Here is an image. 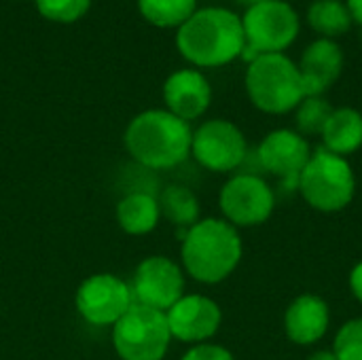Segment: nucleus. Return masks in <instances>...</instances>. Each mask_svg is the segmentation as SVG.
<instances>
[{
    "mask_svg": "<svg viewBox=\"0 0 362 360\" xmlns=\"http://www.w3.org/2000/svg\"><path fill=\"white\" fill-rule=\"evenodd\" d=\"M176 47L197 70L227 66L242 57L246 47L242 15L225 6L197 8L176 30Z\"/></svg>",
    "mask_w": 362,
    "mask_h": 360,
    "instance_id": "f257e3e1",
    "label": "nucleus"
},
{
    "mask_svg": "<svg viewBox=\"0 0 362 360\" xmlns=\"http://www.w3.org/2000/svg\"><path fill=\"white\" fill-rule=\"evenodd\" d=\"M244 244L240 231L225 219H202L182 238V267L202 284L227 280L240 265Z\"/></svg>",
    "mask_w": 362,
    "mask_h": 360,
    "instance_id": "f03ea898",
    "label": "nucleus"
},
{
    "mask_svg": "<svg viewBox=\"0 0 362 360\" xmlns=\"http://www.w3.org/2000/svg\"><path fill=\"white\" fill-rule=\"evenodd\" d=\"M193 129L170 110H144L125 129L129 155L151 170L176 168L191 155Z\"/></svg>",
    "mask_w": 362,
    "mask_h": 360,
    "instance_id": "7ed1b4c3",
    "label": "nucleus"
},
{
    "mask_svg": "<svg viewBox=\"0 0 362 360\" xmlns=\"http://www.w3.org/2000/svg\"><path fill=\"white\" fill-rule=\"evenodd\" d=\"M252 106L265 115H288L305 98L297 62L286 53H265L255 57L244 76Z\"/></svg>",
    "mask_w": 362,
    "mask_h": 360,
    "instance_id": "20e7f679",
    "label": "nucleus"
},
{
    "mask_svg": "<svg viewBox=\"0 0 362 360\" xmlns=\"http://www.w3.org/2000/svg\"><path fill=\"white\" fill-rule=\"evenodd\" d=\"M297 189L305 204L318 212L335 214L346 210L356 195V176L348 157L316 149L303 168Z\"/></svg>",
    "mask_w": 362,
    "mask_h": 360,
    "instance_id": "39448f33",
    "label": "nucleus"
},
{
    "mask_svg": "<svg viewBox=\"0 0 362 360\" xmlns=\"http://www.w3.org/2000/svg\"><path fill=\"white\" fill-rule=\"evenodd\" d=\"M242 28L246 38L242 59L250 64L265 53H286L301 34V19L286 0H263L246 6Z\"/></svg>",
    "mask_w": 362,
    "mask_h": 360,
    "instance_id": "423d86ee",
    "label": "nucleus"
},
{
    "mask_svg": "<svg viewBox=\"0 0 362 360\" xmlns=\"http://www.w3.org/2000/svg\"><path fill=\"white\" fill-rule=\"evenodd\" d=\"M172 342L165 312L134 303L112 325V346L121 360H163Z\"/></svg>",
    "mask_w": 362,
    "mask_h": 360,
    "instance_id": "0eeeda50",
    "label": "nucleus"
},
{
    "mask_svg": "<svg viewBox=\"0 0 362 360\" xmlns=\"http://www.w3.org/2000/svg\"><path fill=\"white\" fill-rule=\"evenodd\" d=\"M218 206L223 219L235 229H250L272 219L276 193L269 182L257 174H235L223 185Z\"/></svg>",
    "mask_w": 362,
    "mask_h": 360,
    "instance_id": "6e6552de",
    "label": "nucleus"
},
{
    "mask_svg": "<svg viewBox=\"0 0 362 360\" xmlns=\"http://www.w3.org/2000/svg\"><path fill=\"white\" fill-rule=\"evenodd\" d=\"M248 153L244 132L227 119L204 121L191 140V155L195 161L210 172H233L238 170Z\"/></svg>",
    "mask_w": 362,
    "mask_h": 360,
    "instance_id": "1a4fd4ad",
    "label": "nucleus"
},
{
    "mask_svg": "<svg viewBox=\"0 0 362 360\" xmlns=\"http://www.w3.org/2000/svg\"><path fill=\"white\" fill-rule=\"evenodd\" d=\"M134 306L132 289L112 274H95L76 291L78 314L95 327H112Z\"/></svg>",
    "mask_w": 362,
    "mask_h": 360,
    "instance_id": "9d476101",
    "label": "nucleus"
},
{
    "mask_svg": "<svg viewBox=\"0 0 362 360\" xmlns=\"http://www.w3.org/2000/svg\"><path fill=\"white\" fill-rule=\"evenodd\" d=\"M132 295L138 306L168 312L185 295V274L168 257H148L134 274Z\"/></svg>",
    "mask_w": 362,
    "mask_h": 360,
    "instance_id": "9b49d317",
    "label": "nucleus"
},
{
    "mask_svg": "<svg viewBox=\"0 0 362 360\" xmlns=\"http://www.w3.org/2000/svg\"><path fill=\"white\" fill-rule=\"evenodd\" d=\"M312 144L297 129H274L269 132L259 149L257 159L265 172L280 178L288 187H297V180L312 157Z\"/></svg>",
    "mask_w": 362,
    "mask_h": 360,
    "instance_id": "f8f14e48",
    "label": "nucleus"
},
{
    "mask_svg": "<svg viewBox=\"0 0 362 360\" xmlns=\"http://www.w3.org/2000/svg\"><path fill=\"white\" fill-rule=\"evenodd\" d=\"M168 327L172 339L182 344H208L223 323V312L218 303L206 295H182L168 312Z\"/></svg>",
    "mask_w": 362,
    "mask_h": 360,
    "instance_id": "ddd939ff",
    "label": "nucleus"
},
{
    "mask_svg": "<svg viewBox=\"0 0 362 360\" xmlns=\"http://www.w3.org/2000/svg\"><path fill=\"white\" fill-rule=\"evenodd\" d=\"M165 110L182 121L199 119L212 104V85L197 68H182L172 72L163 83Z\"/></svg>",
    "mask_w": 362,
    "mask_h": 360,
    "instance_id": "4468645a",
    "label": "nucleus"
},
{
    "mask_svg": "<svg viewBox=\"0 0 362 360\" xmlns=\"http://www.w3.org/2000/svg\"><path fill=\"white\" fill-rule=\"evenodd\" d=\"M346 64L344 49L333 38L312 40L299 59V74L303 81L305 95H325L341 76Z\"/></svg>",
    "mask_w": 362,
    "mask_h": 360,
    "instance_id": "2eb2a0df",
    "label": "nucleus"
},
{
    "mask_svg": "<svg viewBox=\"0 0 362 360\" xmlns=\"http://www.w3.org/2000/svg\"><path fill=\"white\" fill-rule=\"evenodd\" d=\"M331 327V308L329 303L314 295L303 293L295 297L284 312V333L297 346L318 344Z\"/></svg>",
    "mask_w": 362,
    "mask_h": 360,
    "instance_id": "dca6fc26",
    "label": "nucleus"
},
{
    "mask_svg": "<svg viewBox=\"0 0 362 360\" xmlns=\"http://www.w3.org/2000/svg\"><path fill=\"white\" fill-rule=\"evenodd\" d=\"M322 149L348 157L362 146V112L352 106L333 108L322 134Z\"/></svg>",
    "mask_w": 362,
    "mask_h": 360,
    "instance_id": "f3484780",
    "label": "nucleus"
},
{
    "mask_svg": "<svg viewBox=\"0 0 362 360\" xmlns=\"http://www.w3.org/2000/svg\"><path fill=\"white\" fill-rule=\"evenodd\" d=\"M161 219L159 202L151 193H129L117 206V223L129 236L151 233Z\"/></svg>",
    "mask_w": 362,
    "mask_h": 360,
    "instance_id": "a211bd4d",
    "label": "nucleus"
},
{
    "mask_svg": "<svg viewBox=\"0 0 362 360\" xmlns=\"http://www.w3.org/2000/svg\"><path fill=\"white\" fill-rule=\"evenodd\" d=\"M308 25L320 38H337L352 28V15L341 0H314L305 11Z\"/></svg>",
    "mask_w": 362,
    "mask_h": 360,
    "instance_id": "6ab92c4d",
    "label": "nucleus"
},
{
    "mask_svg": "<svg viewBox=\"0 0 362 360\" xmlns=\"http://www.w3.org/2000/svg\"><path fill=\"white\" fill-rule=\"evenodd\" d=\"M157 202H159L161 216H165L176 227L191 229L199 221V202L189 187L170 185L163 189Z\"/></svg>",
    "mask_w": 362,
    "mask_h": 360,
    "instance_id": "aec40b11",
    "label": "nucleus"
},
{
    "mask_svg": "<svg viewBox=\"0 0 362 360\" xmlns=\"http://www.w3.org/2000/svg\"><path fill=\"white\" fill-rule=\"evenodd\" d=\"M138 11L157 28L178 30L197 11V0H138Z\"/></svg>",
    "mask_w": 362,
    "mask_h": 360,
    "instance_id": "412c9836",
    "label": "nucleus"
},
{
    "mask_svg": "<svg viewBox=\"0 0 362 360\" xmlns=\"http://www.w3.org/2000/svg\"><path fill=\"white\" fill-rule=\"evenodd\" d=\"M333 112L331 102L325 95H305L295 108V125L301 136H320Z\"/></svg>",
    "mask_w": 362,
    "mask_h": 360,
    "instance_id": "4be33fe9",
    "label": "nucleus"
},
{
    "mask_svg": "<svg viewBox=\"0 0 362 360\" xmlns=\"http://www.w3.org/2000/svg\"><path fill=\"white\" fill-rule=\"evenodd\" d=\"M91 0H36L38 13L55 23H72L87 15Z\"/></svg>",
    "mask_w": 362,
    "mask_h": 360,
    "instance_id": "5701e85b",
    "label": "nucleus"
},
{
    "mask_svg": "<svg viewBox=\"0 0 362 360\" xmlns=\"http://www.w3.org/2000/svg\"><path fill=\"white\" fill-rule=\"evenodd\" d=\"M333 354L337 360H362V316L339 327L333 339Z\"/></svg>",
    "mask_w": 362,
    "mask_h": 360,
    "instance_id": "b1692460",
    "label": "nucleus"
},
{
    "mask_svg": "<svg viewBox=\"0 0 362 360\" xmlns=\"http://www.w3.org/2000/svg\"><path fill=\"white\" fill-rule=\"evenodd\" d=\"M180 360H235V356L216 344H197L191 346V350H187V354Z\"/></svg>",
    "mask_w": 362,
    "mask_h": 360,
    "instance_id": "393cba45",
    "label": "nucleus"
},
{
    "mask_svg": "<svg viewBox=\"0 0 362 360\" xmlns=\"http://www.w3.org/2000/svg\"><path fill=\"white\" fill-rule=\"evenodd\" d=\"M348 282H350V291H352L354 299H356L358 303H362V261L352 267L350 280H348Z\"/></svg>",
    "mask_w": 362,
    "mask_h": 360,
    "instance_id": "a878e982",
    "label": "nucleus"
},
{
    "mask_svg": "<svg viewBox=\"0 0 362 360\" xmlns=\"http://www.w3.org/2000/svg\"><path fill=\"white\" fill-rule=\"evenodd\" d=\"M346 6L352 15V21L362 28V0H346Z\"/></svg>",
    "mask_w": 362,
    "mask_h": 360,
    "instance_id": "bb28decb",
    "label": "nucleus"
},
{
    "mask_svg": "<svg viewBox=\"0 0 362 360\" xmlns=\"http://www.w3.org/2000/svg\"><path fill=\"white\" fill-rule=\"evenodd\" d=\"M308 360H337V356L333 354V350H318V352L310 354Z\"/></svg>",
    "mask_w": 362,
    "mask_h": 360,
    "instance_id": "cd10ccee",
    "label": "nucleus"
},
{
    "mask_svg": "<svg viewBox=\"0 0 362 360\" xmlns=\"http://www.w3.org/2000/svg\"><path fill=\"white\" fill-rule=\"evenodd\" d=\"M238 2H242V4H246V6H252V4H257V2H263V0H238Z\"/></svg>",
    "mask_w": 362,
    "mask_h": 360,
    "instance_id": "c85d7f7f",
    "label": "nucleus"
}]
</instances>
